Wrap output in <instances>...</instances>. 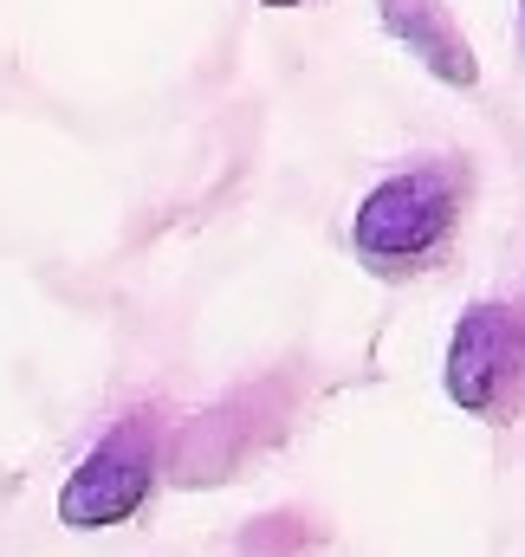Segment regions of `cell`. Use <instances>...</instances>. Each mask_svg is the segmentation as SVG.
Returning a JSON list of instances; mask_svg holds the SVG:
<instances>
[{
    "label": "cell",
    "instance_id": "7a4b0ae2",
    "mask_svg": "<svg viewBox=\"0 0 525 557\" xmlns=\"http://www.w3.org/2000/svg\"><path fill=\"white\" fill-rule=\"evenodd\" d=\"M448 403L467 416L506 421L525 409V305L520 298H480L454 318L448 363H441Z\"/></svg>",
    "mask_w": 525,
    "mask_h": 557
},
{
    "label": "cell",
    "instance_id": "5b68a950",
    "mask_svg": "<svg viewBox=\"0 0 525 557\" xmlns=\"http://www.w3.org/2000/svg\"><path fill=\"white\" fill-rule=\"evenodd\" d=\"M260 7H305V0H260Z\"/></svg>",
    "mask_w": 525,
    "mask_h": 557
},
{
    "label": "cell",
    "instance_id": "6da1fadb",
    "mask_svg": "<svg viewBox=\"0 0 525 557\" xmlns=\"http://www.w3.org/2000/svg\"><path fill=\"white\" fill-rule=\"evenodd\" d=\"M461 201H467V169L454 156L441 162H415L390 182H377L364 201H357V221H351V247L364 267L377 273H415L428 267L454 221H461Z\"/></svg>",
    "mask_w": 525,
    "mask_h": 557
},
{
    "label": "cell",
    "instance_id": "8992f818",
    "mask_svg": "<svg viewBox=\"0 0 525 557\" xmlns=\"http://www.w3.org/2000/svg\"><path fill=\"white\" fill-rule=\"evenodd\" d=\"M520 46H525V0H520Z\"/></svg>",
    "mask_w": 525,
    "mask_h": 557
},
{
    "label": "cell",
    "instance_id": "3957f363",
    "mask_svg": "<svg viewBox=\"0 0 525 557\" xmlns=\"http://www.w3.org/2000/svg\"><path fill=\"white\" fill-rule=\"evenodd\" d=\"M149 486H156V434H149L143 416H131L65 473V486H59V525H72V532L124 525L136 506L149 499Z\"/></svg>",
    "mask_w": 525,
    "mask_h": 557
},
{
    "label": "cell",
    "instance_id": "277c9868",
    "mask_svg": "<svg viewBox=\"0 0 525 557\" xmlns=\"http://www.w3.org/2000/svg\"><path fill=\"white\" fill-rule=\"evenodd\" d=\"M377 13H383V33H390L428 78H441L454 91L480 85V59H474L467 33L454 26V13L441 0H377Z\"/></svg>",
    "mask_w": 525,
    "mask_h": 557
}]
</instances>
